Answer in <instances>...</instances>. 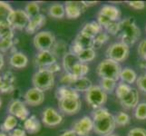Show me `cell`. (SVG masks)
I'll use <instances>...</instances> for the list:
<instances>
[{"instance_id": "obj_30", "label": "cell", "mask_w": 146, "mask_h": 136, "mask_svg": "<svg viewBox=\"0 0 146 136\" xmlns=\"http://www.w3.org/2000/svg\"><path fill=\"white\" fill-rule=\"evenodd\" d=\"M17 125V118L11 114H8L7 116L5 118L4 122L0 125V129L4 133H11L13 130L16 129Z\"/></svg>"}, {"instance_id": "obj_51", "label": "cell", "mask_w": 146, "mask_h": 136, "mask_svg": "<svg viewBox=\"0 0 146 136\" xmlns=\"http://www.w3.org/2000/svg\"><path fill=\"white\" fill-rule=\"evenodd\" d=\"M83 4L86 7H92V6H95V5H97L98 2L97 1H83Z\"/></svg>"}, {"instance_id": "obj_6", "label": "cell", "mask_w": 146, "mask_h": 136, "mask_svg": "<svg viewBox=\"0 0 146 136\" xmlns=\"http://www.w3.org/2000/svg\"><path fill=\"white\" fill-rule=\"evenodd\" d=\"M130 54V46L122 42H116L109 45L105 54L108 59L121 63L126 60Z\"/></svg>"}, {"instance_id": "obj_14", "label": "cell", "mask_w": 146, "mask_h": 136, "mask_svg": "<svg viewBox=\"0 0 146 136\" xmlns=\"http://www.w3.org/2000/svg\"><path fill=\"white\" fill-rule=\"evenodd\" d=\"M64 8L65 17L69 19H77L87 9V7L83 4V1H67L64 4Z\"/></svg>"}, {"instance_id": "obj_5", "label": "cell", "mask_w": 146, "mask_h": 136, "mask_svg": "<svg viewBox=\"0 0 146 136\" xmlns=\"http://www.w3.org/2000/svg\"><path fill=\"white\" fill-rule=\"evenodd\" d=\"M107 94L100 87V85H93L85 93V101L94 110L104 106L107 102Z\"/></svg>"}, {"instance_id": "obj_56", "label": "cell", "mask_w": 146, "mask_h": 136, "mask_svg": "<svg viewBox=\"0 0 146 136\" xmlns=\"http://www.w3.org/2000/svg\"><path fill=\"white\" fill-rule=\"evenodd\" d=\"M2 106V100H1V98H0V107Z\"/></svg>"}, {"instance_id": "obj_47", "label": "cell", "mask_w": 146, "mask_h": 136, "mask_svg": "<svg viewBox=\"0 0 146 136\" xmlns=\"http://www.w3.org/2000/svg\"><path fill=\"white\" fill-rule=\"evenodd\" d=\"M127 3L131 7L135 10H143L146 6L144 1H128Z\"/></svg>"}, {"instance_id": "obj_8", "label": "cell", "mask_w": 146, "mask_h": 136, "mask_svg": "<svg viewBox=\"0 0 146 136\" xmlns=\"http://www.w3.org/2000/svg\"><path fill=\"white\" fill-rule=\"evenodd\" d=\"M59 110L67 115L78 113L82 108V102L77 97H64L57 99Z\"/></svg>"}, {"instance_id": "obj_23", "label": "cell", "mask_w": 146, "mask_h": 136, "mask_svg": "<svg viewBox=\"0 0 146 136\" xmlns=\"http://www.w3.org/2000/svg\"><path fill=\"white\" fill-rule=\"evenodd\" d=\"M74 44L79 45L82 49H88V48H94V38L88 36L87 34H85L80 31V33L76 36L73 41Z\"/></svg>"}, {"instance_id": "obj_35", "label": "cell", "mask_w": 146, "mask_h": 136, "mask_svg": "<svg viewBox=\"0 0 146 136\" xmlns=\"http://www.w3.org/2000/svg\"><path fill=\"white\" fill-rule=\"evenodd\" d=\"M132 88L133 87H131V85L121 82L120 84H117L116 89H115V91H114V92H115V95H116V97L120 101L123 100L131 92Z\"/></svg>"}, {"instance_id": "obj_11", "label": "cell", "mask_w": 146, "mask_h": 136, "mask_svg": "<svg viewBox=\"0 0 146 136\" xmlns=\"http://www.w3.org/2000/svg\"><path fill=\"white\" fill-rule=\"evenodd\" d=\"M29 21L30 17L25 11V9H17L12 15L11 20H10V26L13 27L14 30H26Z\"/></svg>"}, {"instance_id": "obj_53", "label": "cell", "mask_w": 146, "mask_h": 136, "mask_svg": "<svg viewBox=\"0 0 146 136\" xmlns=\"http://www.w3.org/2000/svg\"><path fill=\"white\" fill-rule=\"evenodd\" d=\"M140 66H141V67H143V68H144V69L146 70V62L143 61V62H142V64H140Z\"/></svg>"}, {"instance_id": "obj_44", "label": "cell", "mask_w": 146, "mask_h": 136, "mask_svg": "<svg viewBox=\"0 0 146 136\" xmlns=\"http://www.w3.org/2000/svg\"><path fill=\"white\" fill-rule=\"evenodd\" d=\"M137 52H138L139 56L143 59V61L146 62V39L142 40V41L139 43Z\"/></svg>"}, {"instance_id": "obj_43", "label": "cell", "mask_w": 146, "mask_h": 136, "mask_svg": "<svg viewBox=\"0 0 146 136\" xmlns=\"http://www.w3.org/2000/svg\"><path fill=\"white\" fill-rule=\"evenodd\" d=\"M97 22L104 30H106L110 27V25L113 23L112 20H110L109 18H107L106 17H104L101 14H98L97 16Z\"/></svg>"}, {"instance_id": "obj_19", "label": "cell", "mask_w": 146, "mask_h": 136, "mask_svg": "<svg viewBox=\"0 0 146 136\" xmlns=\"http://www.w3.org/2000/svg\"><path fill=\"white\" fill-rule=\"evenodd\" d=\"M122 106L125 109H135L139 104V92L137 89L132 88L131 92L123 100L120 101Z\"/></svg>"}, {"instance_id": "obj_55", "label": "cell", "mask_w": 146, "mask_h": 136, "mask_svg": "<svg viewBox=\"0 0 146 136\" xmlns=\"http://www.w3.org/2000/svg\"><path fill=\"white\" fill-rule=\"evenodd\" d=\"M1 82H2V76L0 75V86H1Z\"/></svg>"}, {"instance_id": "obj_41", "label": "cell", "mask_w": 146, "mask_h": 136, "mask_svg": "<svg viewBox=\"0 0 146 136\" xmlns=\"http://www.w3.org/2000/svg\"><path fill=\"white\" fill-rule=\"evenodd\" d=\"M16 44L15 38L13 39H0V53H6L14 48Z\"/></svg>"}, {"instance_id": "obj_33", "label": "cell", "mask_w": 146, "mask_h": 136, "mask_svg": "<svg viewBox=\"0 0 146 136\" xmlns=\"http://www.w3.org/2000/svg\"><path fill=\"white\" fill-rule=\"evenodd\" d=\"M88 73H89V66L87 65V64H83L81 62L75 64L71 72V74L76 79L84 77Z\"/></svg>"}, {"instance_id": "obj_4", "label": "cell", "mask_w": 146, "mask_h": 136, "mask_svg": "<svg viewBox=\"0 0 146 136\" xmlns=\"http://www.w3.org/2000/svg\"><path fill=\"white\" fill-rule=\"evenodd\" d=\"M34 87L43 92L52 89L54 85V74L46 69H38L32 77Z\"/></svg>"}, {"instance_id": "obj_2", "label": "cell", "mask_w": 146, "mask_h": 136, "mask_svg": "<svg viewBox=\"0 0 146 136\" xmlns=\"http://www.w3.org/2000/svg\"><path fill=\"white\" fill-rule=\"evenodd\" d=\"M117 36L121 42L127 44L128 46H132L138 41L141 36V29L133 17L120 20Z\"/></svg>"}, {"instance_id": "obj_9", "label": "cell", "mask_w": 146, "mask_h": 136, "mask_svg": "<svg viewBox=\"0 0 146 136\" xmlns=\"http://www.w3.org/2000/svg\"><path fill=\"white\" fill-rule=\"evenodd\" d=\"M8 113L16 118L26 121L29 117V111L26 105V103L22 102L21 100H13L8 105Z\"/></svg>"}, {"instance_id": "obj_46", "label": "cell", "mask_w": 146, "mask_h": 136, "mask_svg": "<svg viewBox=\"0 0 146 136\" xmlns=\"http://www.w3.org/2000/svg\"><path fill=\"white\" fill-rule=\"evenodd\" d=\"M127 136H146V129L140 127L132 128L128 132Z\"/></svg>"}, {"instance_id": "obj_50", "label": "cell", "mask_w": 146, "mask_h": 136, "mask_svg": "<svg viewBox=\"0 0 146 136\" xmlns=\"http://www.w3.org/2000/svg\"><path fill=\"white\" fill-rule=\"evenodd\" d=\"M61 136H80V135H78V134L72 129V130L65 131L64 133H63L61 134Z\"/></svg>"}, {"instance_id": "obj_39", "label": "cell", "mask_w": 146, "mask_h": 136, "mask_svg": "<svg viewBox=\"0 0 146 136\" xmlns=\"http://www.w3.org/2000/svg\"><path fill=\"white\" fill-rule=\"evenodd\" d=\"M15 38L14 29L11 26L0 27V39H13Z\"/></svg>"}, {"instance_id": "obj_1", "label": "cell", "mask_w": 146, "mask_h": 136, "mask_svg": "<svg viewBox=\"0 0 146 136\" xmlns=\"http://www.w3.org/2000/svg\"><path fill=\"white\" fill-rule=\"evenodd\" d=\"M94 132L99 136H108L113 134L116 128V123L113 115L108 109L101 107L93 112Z\"/></svg>"}, {"instance_id": "obj_18", "label": "cell", "mask_w": 146, "mask_h": 136, "mask_svg": "<svg viewBox=\"0 0 146 136\" xmlns=\"http://www.w3.org/2000/svg\"><path fill=\"white\" fill-rule=\"evenodd\" d=\"M15 10L5 1H0V27L10 26V20Z\"/></svg>"}, {"instance_id": "obj_12", "label": "cell", "mask_w": 146, "mask_h": 136, "mask_svg": "<svg viewBox=\"0 0 146 136\" xmlns=\"http://www.w3.org/2000/svg\"><path fill=\"white\" fill-rule=\"evenodd\" d=\"M73 130L80 136H89L94 131V121L90 116H84L73 124Z\"/></svg>"}, {"instance_id": "obj_38", "label": "cell", "mask_w": 146, "mask_h": 136, "mask_svg": "<svg viewBox=\"0 0 146 136\" xmlns=\"http://www.w3.org/2000/svg\"><path fill=\"white\" fill-rule=\"evenodd\" d=\"M134 117L137 120H146V103H140L134 110Z\"/></svg>"}, {"instance_id": "obj_45", "label": "cell", "mask_w": 146, "mask_h": 136, "mask_svg": "<svg viewBox=\"0 0 146 136\" xmlns=\"http://www.w3.org/2000/svg\"><path fill=\"white\" fill-rule=\"evenodd\" d=\"M137 87L140 91L146 94V74H143L137 78L136 81Z\"/></svg>"}, {"instance_id": "obj_24", "label": "cell", "mask_w": 146, "mask_h": 136, "mask_svg": "<svg viewBox=\"0 0 146 136\" xmlns=\"http://www.w3.org/2000/svg\"><path fill=\"white\" fill-rule=\"evenodd\" d=\"M81 32L87 34L90 37L94 38L97 34L103 32V27L100 26L97 21H92L85 24L84 27L82 28Z\"/></svg>"}, {"instance_id": "obj_3", "label": "cell", "mask_w": 146, "mask_h": 136, "mask_svg": "<svg viewBox=\"0 0 146 136\" xmlns=\"http://www.w3.org/2000/svg\"><path fill=\"white\" fill-rule=\"evenodd\" d=\"M121 71H122V67L120 64L108 58L100 62L96 67V74L101 79H112L116 82L120 80Z\"/></svg>"}, {"instance_id": "obj_42", "label": "cell", "mask_w": 146, "mask_h": 136, "mask_svg": "<svg viewBox=\"0 0 146 136\" xmlns=\"http://www.w3.org/2000/svg\"><path fill=\"white\" fill-rule=\"evenodd\" d=\"M75 80H76V78H75L72 74L64 72V74H63L61 75V77H60V83L63 85H64V86L72 87V85L74 83Z\"/></svg>"}, {"instance_id": "obj_52", "label": "cell", "mask_w": 146, "mask_h": 136, "mask_svg": "<svg viewBox=\"0 0 146 136\" xmlns=\"http://www.w3.org/2000/svg\"><path fill=\"white\" fill-rule=\"evenodd\" d=\"M5 65V59H4V55L2 53H0V71L2 70V68Z\"/></svg>"}, {"instance_id": "obj_54", "label": "cell", "mask_w": 146, "mask_h": 136, "mask_svg": "<svg viewBox=\"0 0 146 136\" xmlns=\"http://www.w3.org/2000/svg\"><path fill=\"white\" fill-rule=\"evenodd\" d=\"M0 136H8L6 133L2 132V131H0Z\"/></svg>"}, {"instance_id": "obj_28", "label": "cell", "mask_w": 146, "mask_h": 136, "mask_svg": "<svg viewBox=\"0 0 146 136\" xmlns=\"http://www.w3.org/2000/svg\"><path fill=\"white\" fill-rule=\"evenodd\" d=\"M48 14L53 18L62 19L65 17V8L63 4L55 3L48 7Z\"/></svg>"}, {"instance_id": "obj_16", "label": "cell", "mask_w": 146, "mask_h": 136, "mask_svg": "<svg viewBox=\"0 0 146 136\" xmlns=\"http://www.w3.org/2000/svg\"><path fill=\"white\" fill-rule=\"evenodd\" d=\"M16 76L12 72H6L2 75V82L0 86V92L3 94L11 93L16 86Z\"/></svg>"}, {"instance_id": "obj_31", "label": "cell", "mask_w": 146, "mask_h": 136, "mask_svg": "<svg viewBox=\"0 0 146 136\" xmlns=\"http://www.w3.org/2000/svg\"><path fill=\"white\" fill-rule=\"evenodd\" d=\"M55 95H56L57 99L64 98V97H77V98H80V94L78 92H76V91H75L74 89H73L72 87L64 86V85H62V86L57 88Z\"/></svg>"}, {"instance_id": "obj_36", "label": "cell", "mask_w": 146, "mask_h": 136, "mask_svg": "<svg viewBox=\"0 0 146 136\" xmlns=\"http://www.w3.org/2000/svg\"><path fill=\"white\" fill-rule=\"evenodd\" d=\"M25 11L27 12V14L28 15V17L30 18L37 17L38 15H40V6L38 2L32 1V2L27 3L26 5V7H25Z\"/></svg>"}, {"instance_id": "obj_17", "label": "cell", "mask_w": 146, "mask_h": 136, "mask_svg": "<svg viewBox=\"0 0 146 136\" xmlns=\"http://www.w3.org/2000/svg\"><path fill=\"white\" fill-rule=\"evenodd\" d=\"M28 64V57L27 54H25L22 52H13L9 57V64L12 67L17 69H22L27 67Z\"/></svg>"}, {"instance_id": "obj_10", "label": "cell", "mask_w": 146, "mask_h": 136, "mask_svg": "<svg viewBox=\"0 0 146 136\" xmlns=\"http://www.w3.org/2000/svg\"><path fill=\"white\" fill-rule=\"evenodd\" d=\"M43 123L47 127L57 126L63 122V116L58 111L53 107H46L42 113Z\"/></svg>"}, {"instance_id": "obj_37", "label": "cell", "mask_w": 146, "mask_h": 136, "mask_svg": "<svg viewBox=\"0 0 146 136\" xmlns=\"http://www.w3.org/2000/svg\"><path fill=\"white\" fill-rule=\"evenodd\" d=\"M114 118H115V123H116V126H120V127L127 125L131 120L129 114L124 112H119L114 116Z\"/></svg>"}, {"instance_id": "obj_7", "label": "cell", "mask_w": 146, "mask_h": 136, "mask_svg": "<svg viewBox=\"0 0 146 136\" xmlns=\"http://www.w3.org/2000/svg\"><path fill=\"white\" fill-rule=\"evenodd\" d=\"M55 43L54 34L49 31H41L35 34L33 39L34 46L38 52L51 51Z\"/></svg>"}, {"instance_id": "obj_40", "label": "cell", "mask_w": 146, "mask_h": 136, "mask_svg": "<svg viewBox=\"0 0 146 136\" xmlns=\"http://www.w3.org/2000/svg\"><path fill=\"white\" fill-rule=\"evenodd\" d=\"M109 36L110 34H107L106 32H102L99 34H97L96 36L94 37V49L95 48H100L102 45H104L106 42H108L109 40Z\"/></svg>"}, {"instance_id": "obj_32", "label": "cell", "mask_w": 146, "mask_h": 136, "mask_svg": "<svg viewBox=\"0 0 146 136\" xmlns=\"http://www.w3.org/2000/svg\"><path fill=\"white\" fill-rule=\"evenodd\" d=\"M77 57L79 61L83 64H87L89 62H92L96 57V52L94 48L83 49L81 52L77 54Z\"/></svg>"}, {"instance_id": "obj_22", "label": "cell", "mask_w": 146, "mask_h": 136, "mask_svg": "<svg viewBox=\"0 0 146 136\" xmlns=\"http://www.w3.org/2000/svg\"><path fill=\"white\" fill-rule=\"evenodd\" d=\"M24 129L30 134H35L41 130V123L36 115H30V116L24 121Z\"/></svg>"}, {"instance_id": "obj_29", "label": "cell", "mask_w": 146, "mask_h": 136, "mask_svg": "<svg viewBox=\"0 0 146 136\" xmlns=\"http://www.w3.org/2000/svg\"><path fill=\"white\" fill-rule=\"evenodd\" d=\"M51 52L54 54V55L56 58H63L67 52V44L64 40H59L55 41L54 44L51 49Z\"/></svg>"}, {"instance_id": "obj_21", "label": "cell", "mask_w": 146, "mask_h": 136, "mask_svg": "<svg viewBox=\"0 0 146 136\" xmlns=\"http://www.w3.org/2000/svg\"><path fill=\"white\" fill-rule=\"evenodd\" d=\"M46 24V17L44 15L40 14L37 17H35L33 18H30V21L26 28V31L27 34H35L37 30L41 28L44 25Z\"/></svg>"}, {"instance_id": "obj_57", "label": "cell", "mask_w": 146, "mask_h": 136, "mask_svg": "<svg viewBox=\"0 0 146 136\" xmlns=\"http://www.w3.org/2000/svg\"><path fill=\"white\" fill-rule=\"evenodd\" d=\"M108 136H119V135H116V134H110V135H108Z\"/></svg>"}, {"instance_id": "obj_58", "label": "cell", "mask_w": 146, "mask_h": 136, "mask_svg": "<svg viewBox=\"0 0 146 136\" xmlns=\"http://www.w3.org/2000/svg\"><path fill=\"white\" fill-rule=\"evenodd\" d=\"M145 31H146V27H145Z\"/></svg>"}, {"instance_id": "obj_34", "label": "cell", "mask_w": 146, "mask_h": 136, "mask_svg": "<svg viewBox=\"0 0 146 136\" xmlns=\"http://www.w3.org/2000/svg\"><path fill=\"white\" fill-rule=\"evenodd\" d=\"M117 86V82L112 79L102 78L100 81V87L106 94H112Z\"/></svg>"}, {"instance_id": "obj_20", "label": "cell", "mask_w": 146, "mask_h": 136, "mask_svg": "<svg viewBox=\"0 0 146 136\" xmlns=\"http://www.w3.org/2000/svg\"><path fill=\"white\" fill-rule=\"evenodd\" d=\"M99 14L106 17L112 21H120L121 18V10L114 6L111 5H104L101 7Z\"/></svg>"}, {"instance_id": "obj_27", "label": "cell", "mask_w": 146, "mask_h": 136, "mask_svg": "<svg viewBox=\"0 0 146 136\" xmlns=\"http://www.w3.org/2000/svg\"><path fill=\"white\" fill-rule=\"evenodd\" d=\"M93 86V83L88 77L84 76V77H81L78 78L74 81V83L72 85V88L74 89L76 92H84L86 93L89 89H91V87Z\"/></svg>"}, {"instance_id": "obj_13", "label": "cell", "mask_w": 146, "mask_h": 136, "mask_svg": "<svg viewBox=\"0 0 146 136\" xmlns=\"http://www.w3.org/2000/svg\"><path fill=\"white\" fill-rule=\"evenodd\" d=\"M56 62L57 58L51 51L38 52L34 58V64L38 69H46L51 64Z\"/></svg>"}, {"instance_id": "obj_49", "label": "cell", "mask_w": 146, "mask_h": 136, "mask_svg": "<svg viewBox=\"0 0 146 136\" xmlns=\"http://www.w3.org/2000/svg\"><path fill=\"white\" fill-rule=\"evenodd\" d=\"M61 69H62L61 65H60L57 62H56V63H54V64H51L49 67L46 68V70H48L49 72H51V73L54 74L55 73L60 72V71H61Z\"/></svg>"}, {"instance_id": "obj_15", "label": "cell", "mask_w": 146, "mask_h": 136, "mask_svg": "<svg viewBox=\"0 0 146 136\" xmlns=\"http://www.w3.org/2000/svg\"><path fill=\"white\" fill-rule=\"evenodd\" d=\"M25 102L30 106H38L44 101V93L36 87L28 89L24 95Z\"/></svg>"}, {"instance_id": "obj_26", "label": "cell", "mask_w": 146, "mask_h": 136, "mask_svg": "<svg viewBox=\"0 0 146 136\" xmlns=\"http://www.w3.org/2000/svg\"><path fill=\"white\" fill-rule=\"evenodd\" d=\"M137 78H138V76H137L136 72H135L134 70H133L132 68L125 67V68L122 69V71H121L120 80L122 81V83L131 85L134 83H136Z\"/></svg>"}, {"instance_id": "obj_48", "label": "cell", "mask_w": 146, "mask_h": 136, "mask_svg": "<svg viewBox=\"0 0 146 136\" xmlns=\"http://www.w3.org/2000/svg\"><path fill=\"white\" fill-rule=\"evenodd\" d=\"M9 136H27V132L25 129L16 128L11 133H9Z\"/></svg>"}, {"instance_id": "obj_25", "label": "cell", "mask_w": 146, "mask_h": 136, "mask_svg": "<svg viewBox=\"0 0 146 136\" xmlns=\"http://www.w3.org/2000/svg\"><path fill=\"white\" fill-rule=\"evenodd\" d=\"M78 63H80V61L77 57V55H75L70 52H68L62 58V65H63V68L64 69L65 73L71 74L74 66Z\"/></svg>"}]
</instances>
